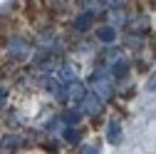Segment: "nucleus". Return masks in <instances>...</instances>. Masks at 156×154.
Masks as SVG:
<instances>
[{"label": "nucleus", "mask_w": 156, "mask_h": 154, "mask_svg": "<svg viewBox=\"0 0 156 154\" xmlns=\"http://www.w3.org/2000/svg\"><path fill=\"white\" fill-rule=\"evenodd\" d=\"M10 42V30H8V25H5V20L0 17V50H3L5 45Z\"/></svg>", "instance_id": "nucleus-1"}, {"label": "nucleus", "mask_w": 156, "mask_h": 154, "mask_svg": "<svg viewBox=\"0 0 156 154\" xmlns=\"http://www.w3.org/2000/svg\"><path fill=\"white\" fill-rule=\"evenodd\" d=\"M146 5L149 8H156V0H146Z\"/></svg>", "instance_id": "nucleus-2"}, {"label": "nucleus", "mask_w": 156, "mask_h": 154, "mask_svg": "<svg viewBox=\"0 0 156 154\" xmlns=\"http://www.w3.org/2000/svg\"><path fill=\"white\" fill-rule=\"evenodd\" d=\"M0 67H3V57H0Z\"/></svg>", "instance_id": "nucleus-3"}]
</instances>
